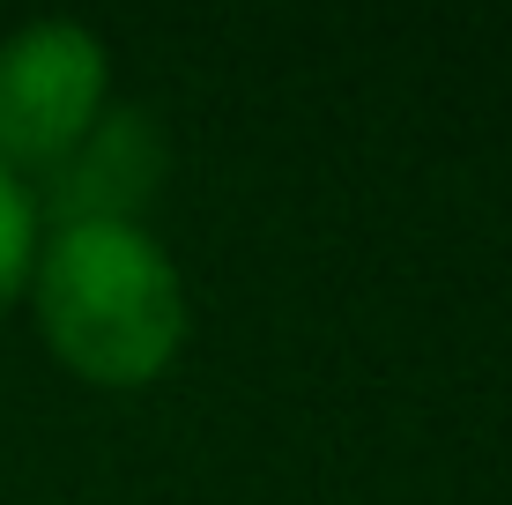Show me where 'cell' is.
<instances>
[{
    "instance_id": "277c9868",
    "label": "cell",
    "mask_w": 512,
    "mask_h": 505,
    "mask_svg": "<svg viewBox=\"0 0 512 505\" xmlns=\"http://www.w3.org/2000/svg\"><path fill=\"white\" fill-rule=\"evenodd\" d=\"M30 238H38V201H30V194H23V179L0 164V298L23 283V268H30Z\"/></svg>"
},
{
    "instance_id": "6da1fadb",
    "label": "cell",
    "mask_w": 512,
    "mask_h": 505,
    "mask_svg": "<svg viewBox=\"0 0 512 505\" xmlns=\"http://www.w3.org/2000/svg\"><path fill=\"white\" fill-rule=\"evenodd\" d=\"M38 305L60 357L90 379H149L186 320L171 260L134 223H60L38 260Z\"/></svg>"
},
{
    "instance_id": "3957f363",
    "label": "cell",
    "mask_w": 512,
    "mask_h": 505,
    "mask_svg": "<svg viewBox=\"0 0 512 505\" xmlns=\"http://www.w3.org/2000/svg\"><path fill=\"white\" fill-rule=\"evenodd\" d=\"M156 171H164L156 127L141 112H112L52 164L45 208H52V223H127L134 208L149 201Z\"/></svg>"
},
{
    "instance_id": "7a4b0ae2",
    "label": "cell",
    "mask_w": 512,
    "mask_h": 505,
    "mask_svg": "<svg viewBox=\"0 0 512 505\" xmlns=\"http://www.w3.org/2000/svg\"><path fill=\"white\" fill-rule=\"evenodd\" d=\"M104 52L82 23H30L0 45V164L52 171L97 127Z\"/></svg>"
}]
</instances>
